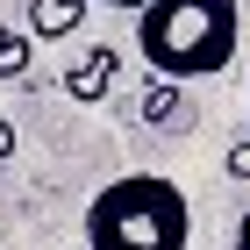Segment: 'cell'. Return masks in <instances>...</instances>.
Returning <instances> with one entry per match:
<instances>
[{
    "label": "cell",
    "instance_id": "cell-5",
    "mask_svg": "<svg viewBox=\"0 0 250 250\" xmlns=\"http://www.w3.org/2000/svg\"><path fill=\"white\" fill-rule=\"evenodd\" d=\"M29 58H36L29 50V29H7L0 21V79H29Z\"/></svg>",
    "mask_w": 250,
    "mask_h": 250
},
{
    "label": "cell",
    "instance_id": "cell-9",
    "mask_svg": "<svg viewBox=\"0 0 250 250\" xmlns=\"http://www.w3.org/2000/svg\"><path fill=\"white\" fill-rule=\"evenodd\" d=\"M229 250H250V208L236 214V243H229Z\"/></svg>",
    "mask_w": 250,
    "mask_h": 250
},
{
    "label": "cell",
    "instance_id": "cell-2",
    "mask_svg": "<svg viewBox=\"0 0 250 250\" xmlns=\"http://www.w3.org/2000/svg\"><path fill=\"white\" fill-rule=\"evenodd\" d=\"M193 208L172 179L122 172L86 200V250H186Z\"/></svg>",
    "mask_w": 250,
    "mask_h": 250
},
{
    "label": "cell",
    "instance_id": "cell-3",
    "mask_svg": "<svg viewBox=\"0 0 250 250\" xmlns=\"http://www.w3.org/2000/svg\"><path fill=\"white\" fill-rule=\"evenodd\" d=\"M115 72H122V50H107V43H100V50H86V58L64 72V93H72L79 107H93V100H107Z\"/></svg>",
    "mask_w": 250,
    "mask_h": 250
},
{
    "label": "cell",
    "instance_id": "cell-8",
    "mask_svg": "<svg viewBox=\"0 0 250 250\" xmlns=\"http://www.w3.org/2000/svg\"><path fill=\"white\" fill-rule=\"evenodd\" d=\"M7 157H15V122L0 115V165H7Z\"/></svg>",
    "mask_w": 250,
    "mask_h": 250
},
{
    "label": "cell",
    "instance_id": "cell-1",
    "mask_svg": "<svg viewBox=\"0 0 250 250\" xmlns=\"http://www.w3.org/2000/svg\"><path fill=\"white\" fill-rule=\"evenodd\" d=\"M236 43H243V15L236 0H143L136 7V50L157 79H214L236 64Z\"/></svg>",
    "mask_w": 250,
    "mask_h": 250
},
{
    "label": "cell",
    "instance_id": "cell-7",
    "mask_svg": "<svg viewBox=\"0 0 250 250\" xmlns=\"http://www.w3.org/2000/svg\"><path fill=\"white\" fill-rule=\"evenodd\" d=\"M229 179H250V136H243V143H229Z\"/></svg>",
    "mask_w": 250,
    "mask_h": 250
},
{
    "label": "cell",
    "instance_id": "cell-4",
    "mask_svg": "<svg viewBox=\"0 0 250 250\" xmlns=\"http://www.w3.org/2000/svg\"><path fill=\"white\" fill-rule=\"evenodd\" d=\"M79 21H86V0H29V36H43V43L72 36Z\"/></svg>",
    "mask_w": 250,
    "mask_h": 250
},
{
    "label": "cell",
    "instance_id": "cell-10",
    "mask_svg": "<svg viewBox=\"0 0 250 250\" xmlns=\"http://www.w3.org/2000/svg\"><path fill=\"white\" fill-rule=\"evenodd\" d=\"M100 7H129V15H136V7H143V0H100Z\"/></svg>",
    "mask_w": 250,
    "mask_h": 250
},
{
    "label": "cell",
    "instance_id": "cell-6",
    "mask_svg": "<svg viewBox=\"0 0 250 250\" xmlns=\"http://www.w3.org/2000/svg\"><path fill=\"white\" fill-rule=\"evenodd\" d=\"M172 107H179V79L143 86V122H150V129H172Z\"/></svg>",
    "mask_w": 250,
    "mask_h": 250
}]
</instances>
